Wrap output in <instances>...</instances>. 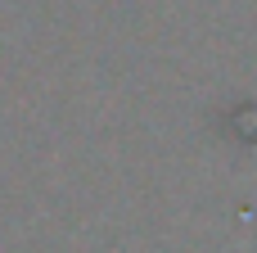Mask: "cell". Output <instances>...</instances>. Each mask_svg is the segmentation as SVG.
<instances>
[{
    "mask_svg": "<svg viewBox=\"0 0 257 253\" xmlns=\"http://www.w3.org/2000/svg\"><path fill=\"white\" fill-rule=\"evenodd\" d=\"M239 122H257V104L239 109ZM244 136H248V140H257V127H244Z\"/></svg>",
    "mask_w": 257,
    "mask_h": 253,
    "instance_id": "obj_1",
    "label": "cell"
}]
</instances>
